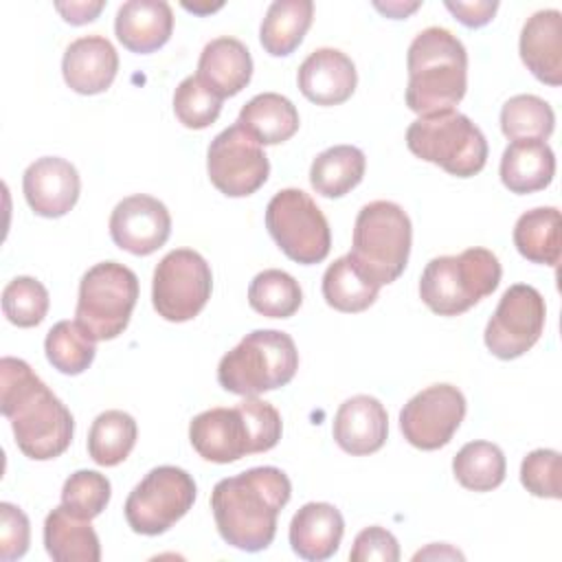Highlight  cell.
<instances>
[{
	"instance_id": "12",
	"label": "cell",
	"mask_w": 562,
	"mask_h": 562,
	"mask_svg": "<svg viewBox=\"0 0 562 562\" xmlns=\"http://www.w3.org/2000/svg\"><path fill=\"white\" fill-rule=\"evenodd\" d=\"M211 290L213 274L206 259L191 248H176L154 270L151 303L165 321L184 323L204 310Z\"/></svg>"
},
{
	"instance_id": "16",
	"label": "cell",
	"mask_w": 562,
	"mask_h": 562,
	"mask_svg": "<svg viewBox=\"0 0 562 562\" xmlns=\"http://www.w3.org/2000/svg\"><path fill=\"white\" fill-rule=\"evenodd\" d=\"M171 235V215L167 206L151 195L134 193L123 198L110 215L112 241L132 255L156 252Z\"/></svg>"
},
{
	"instance_id": "14",
	"label": "cell",
	"mask_w": 562,
	"mask_h": 562,
	"mask_svg": "<svg viewBox=\"0 0 562 562\" xmlns=\"http://www.w3.org/2000/svg\"><path fill=\"white\" fill-rule=\"evenodd\" d=\"M206 171L220 193L228 198H246L263 187L270 173V162L261 145L235 123L211 140Z\"/></svg>"
},
{
	"instance_id": "17",
	"label": "cell",
	"mask_w": 562,
	"mask_h": 562,
	"mask_svg": "<svg viewBox=\"0 0 562 562\" xmlns=\"http://www.w3.org/2000/svg\"><path fill=\"white\" fill-rule=\"evenodd\" d=\"M22 191L33 213L42 217H61L77 204L81 180L75 165L66 158L44 156L26 167Z\"/></svg>"
},
{
	"instance_id": "13",
	"label": "cell",
	"mask_w": 562,
	"mask_h": 562,
	"mask_svg": "<svg viewBox=\"0 0 562 562\" xmlns=\"http://www.w3.org/2000/svg\"><path fill=\"white\" fill-rule=\"evenodd\" d=\"M544 316V299L533 285H509L485 325V347L501 360L520 358L540 340Z\"/></svg>"
},
{
	"instance_id": "42",
	"label": "cell",
	"mask_w": 562,
	"mask_h": 562,
	"mask_svg": "<svg viewBox=\"0 0 562 562\" xmlns=\"http://www.w3.org/2000/svg\"><path fill=\"white\" fill-rule=\"evenodd\" d=\"M349 560L351 562H371V560L397 562L400 560L397 538L384 527H378V525L367 527L356 536L353 547L349 551Z\"/></svg>"
},
{
	"instance_id": "24",
	"label": "cell",
	"mask_w": 562,
	"mask_h": 562,
	"mask_svg": "<svg viewBox=\"0 0 562 562\" xmlns=\"http://www.w3.org/2000/svg\"><path fill=\"white\" fill-rule=\"evenodd\" d=\"M252 77V57L237 37L211 40L198 59V79L220 99L241 92Z\"/></svg>"
},
{
	"instance_id": "29",
	"label": "cell",
	"mask_w": 562,
	"mask_h": 562,
	"mask_svg": "<svg viewBox=\"0 0 562 562\" xmlns=\"http://www.w3.org/2000/svg\"><path fill=\"white\" fill-rule=\"evenodd\" d=\"M378 292L380 285L360 270L349 252L329 263L323 274V299L338 312H364L375 303Z\"/></svg>"
},
{
	"instance_id": "43",
	"label": "cell",
	"mask_w": 562,
	"mask_h": 562,
	"mask_svg": "<svg viewBox=\"0 0 562 562\" xmlns=\"http://www.w3.org/2000/svg\"><path fill=\"white\" fill-rule=\"evenodd\" d=\"M446 9L463 24V26H470V29H479V26H485L496 9H498V2L496 0H474V2H452L448 0L446 2Z\"/></svg>"
},
{
	"instance_id": "38",
	"label": "cell",
	"mask_w": 562,
	"mask_h": 562,
	"mask_svg": "<svg viewBox=\"0 0 562 562\" xmlns=\"http://www.w3.org/2000/svg\"><path fill=\"white\" fill-rule=\"evenodd\" d=\"M222 99L198 75L184 77L173 92V114L189 130H204L217 121Z\"/></svg>"
},
{
	"instance_id": "35",
	"label": "cell",
	"mask_w": 562,
	"mask_h": 562,
	"mask_svg": "<svg viewBox=\"0 0 562 562\" xmlns=\"http://www.w3.org/2000/svg\"><path fill=\"white\" fill-rule=\"evenodd\" d=\"M248 303L255 312L268 318H290L303 303L299 281L279 268H268L248 285Z\"/></svg>"
},
{
	"instance_id": "40",
	"label": "cell",
	"mask_w": 562,
	"mask_h": 562,
	"mask_svg": "<svg viewBox=\"0 0 562 562\" xmlns=\"http://www.w3.org/2000/svg\"><path fill=\"white\" fill-rule=\"evenodd\" d=\"M560 474L562 459L558 450L538 448L531 450L520 463V483L525 490L538 498H560Z\"/></svg>"
},
{
	"instance_id": "2",
	"label": "cell",
	"mask_w": 562,
	"mask_h": 562,
	"mask_svg": "<svg viewBox=\"0 0 562 562\" xmlns=\"http://www.w3.org/2000/svg\"><path fill=\"white\" fill-rule=\"evenodd\" d=\"M0 411L11 422L18 448L29 459H55L72 441L70 411L20 358L4 356L0 360Z\"/></svg>"
},
{
	"instance_id": "6",
	"label": "cell",
	"mask_w": 562,
	"mask_h": 562,
	"mask_svg": "<svg viewBox=\"0 0 562 562\" xmlns=\"http://www.w3.org/2000/svg\"><path fill=\"white\" fill-rule=\"evenodd\" d=\"M299 369V351L290 334L281 329H255L246 334L217 364V382L224 391L257 397L285 386Z\"/></svg>"
},
{
	"instance_id": "34",
	"label": "cell",
	"mask_w": 562,
	"mask_h": 562,
	"mask_svg": "<svg viewBox=\"0 0 562 562\" xmlns=\"http://www.w3.org/2000/svg\"><path fill=\"white\" fill-rule=\"evenodd\" d=\"M94 338L77 321L55 323L44 340V351L48 362L66 375L83 373L97 353Z\"/></svg>"
},
{
	"instance_id": "15",
	"label": "cell",
	"mask_w": 562,
	"mask_h": 562,
	"mask_svg": "<svg viewBox=\"0 0 562 562\" xmlns=\"http://www.w3.org/2000/svg\"><path fill=\"white\" fill-rule=\"evenodd\" d=\"M463 417V393L452 384H432L404 404L400 411V428L411 446L439 450L450 443Z\"/></svg>"
},
{
	"instance_id": "21",
	"label": "cell",
	"mask_w": 562,
	"mask_h": 562,
	"mask_svg": "<svg viewBox=\"0 0 562 562\" xmlns=\"http://www.w3.org/2000/svg\"><path fill=\"white\" fill-rule=\"evenodd\" d=\"M518 48L522 64L538 81L562 83V13L558 9H542L527 18Z\"/></svg>"
},
{
	"instance_id": "25",
	"label": "cell",
	"mask_w": 562,
	"mask_h": 562,
	"mask_svg": "<svg viewBox=\"0 0 562 562\" xmlns=\"http://www.w3.org/2000/svg\"><path fill=\"white\" fill-rule=\"evenodd\" d=\"M555 176V156L547 140H512L501 158V180L518 195L542 191Z\"/></svg>"
},
{
	"instance_id": "41",
	"label": "cell",
	"mask_w": 562,
	"mask_h": 562,
	"mask_svg": "<svg viewBox=\"0 0 562 562\" xmlns=\"http://www.w3.org/2000/svg\"><path fill=\"white\" fill-rule=\"evenodd\" d=\"M31 525L26 514L11 505L0 503V558L4 562L18 560L29 551Z\"/></svg>"
},
{
	"instance_id": "9",
	"label": "cell",
	"mask_w": 562,
	"mask_h": 562,
	"mask_svg": "<svg viewBox=\"0 0 562 562\" xmlns=\"http://www.w3.org/2000/svg\"><path fill=\"white\" fill-rule=\"evenodd\" d=\"M136 301V272L119 261H101L79 281L75 321L94 340H112L127 327Z\"/></svg>"
},
{
	"instance_id": "37",
	"label": "cell",
	"mask_w": 562,
	"mask_h": 562,
	"mask_svg": "<svg viewBox=\"0 0 562 562\" xmlns=\"http://www.w3.org/2000/svg\"><path fill=\"white\" fill-rule=\"evenodd\" d=\"M48 290L33 277H15L2 290V312L18 327H35L48 312Z\"/></svg>"
},
{
	"instance_id": "3",
	"label": "cell",
	"mask_w": 562,
	"mask_h": 562,
	"mask_svg": "<svg viewBox=\"0 0 562 562\" xmlns=\"http://www.w3.org/2000/svg\"><path fill=\"white\" fill-rule=\"evenodd\" d=\"M408 110L419 116L454 110L468 88V53L463 42L441 26L415 35L406 55Z\"/></svg>"
},
{
	"instance_id": "27",
	"label": "cell",
	"mask_w": 562,
	"mask_h": 562,
	"mask_svg": "<svg viewBox=\"0 0 562 562\" xmlns=\"http://www.w3.org/2000/svg\"><path fill=\"white\" fill-rule=\"evenodd\" d=\"M237 125H241L259 145H279L296 134L299 112L288 97L261 92L239 110Z\"/></svg>"
},
{
	"instance_id": "33",
	"label": "cell",
	"mask_w": 562,
	"mask_h": 562,
	"mask_svg": "<svg viewBox=\"0 0 562 562\" xmlns=\"http://www.w3.org/2000/svg\"><path fill=\"white\" fill-rule=\"evenodd\" d=\"M454 479L472 492H492L505 481L507 461L492 441H470L452 459Z\"/></svg>"
},
{
	"instance_id": "8",
	"label": "cell",
	"mask_w": 562,
	"mask_h": 562,
	"mask_svg": "<svg viewBox=\"0 0 562 562\" xmlns=\"http://www.w3.org/2000/svg\"><path fill=\"white\" fill-rule=\"evenodd\" d=\"M408 149L457 178L476 176L487 162V140L479 125L457 110L419 116L406 130Z\"/></svg>"
},
{
	"instance_id": "11",
	"label": "cell",
	"mask_w": 562,
	"mask_h": 562,
	"mask_svg": "<svg viewBox=\"0 0 562 562\" xmlns=\"http://www.w3.org/2000/svg\"><path fill=\"white\" fill-rule=\"evenodd\" d=\"M195 492V481L187 470L158 465L130 492L123 507L125 520L136 533H165L193 507Z\"/></svg>"
},
{
	"instance_id": "26",
	"label": "cell",
	"mask_w": 562,
	"mask_h": 562,
	"mask_svg": "<svg viewBox=\"0 0 562 562\" xmlns=\"http://www.w3.org/2000/svg\"><path fill=\"white\" fill-rule=\"evenodd\" d=\"M44 547L55 562H99L101 544L90 520L75 516L64 505L44 520Z\"/></svg>"
},
{
	"instance_id": "18",
	"label": "cell",
	"mask_w": 562,
	"mask_h": 562,
	"mask_svg": "<svg viewBox=\"0 0 562 562\" xmlns=\"http://www.w3.org/2000/svg\"><path fill=\"white\" fill-rule=\"evenodd\" d=\"M299 90L316 105H340L345 103L358 83V72L342 50L316 48L299 66Z\"/></svg>"
},
{
	"instance_id": "36",
	"label": "cell",
	"mask_w": 562,
	"mask_h": 562,
	"mask_svg": "<svg viewBox=\"0 0 562 562\" xmlns=\"http://www.w3.org/2000/svg\"><path fill=\"white\" fill-rule=\"evenodd\" d=\"M553 108L536 94H516L507 99L501 110V130L509 140H547L553 134Z\"/></svg>"
},
{
	"instance_id": "28",
	"label": "cell",
	"mask_w": 562,
	"mask_h": 562,
	"mask_svg": "<svg viewBox=\"0 0 562 562\" xmlns=\"http://www.w3.org/2000/svg\"><path fill=\"white\" fill-rule=\"evenodd\" d=\"M312 0H277L268 7L259 29V42L272 57H285L299 48L312 26Z\"/></svg>"
},
{
	"instance_id": "30",
	"label": "cell",
	"mask_w": 562,
	"mask_h": 562,
	"mask_svg": "<svg viewBox=\"0 0 562 562\" xmlns=\"http://www.w3.org/2000/svg\"><path fill=\"white\" fill-rule=\"evenodd\" d=\"M367 169L362 149L353 145H334L321 151L310 167V184L323 198H342L360 184Z\"/></svg>"
},
{
	"instance_id": "1",
	"label": "cell",
	"mask_w": 562,
	"mask_h": 562,
	"mask_svg": "<svg viewBox=\"0 0 562 562\" xmlns=\"http://www.w3.org/2000/svg\"><path fill=\"white\" fill-rule=\"evenodd\" d=\"M292 496L288 474L274 465L226 476L211 492V509L222 540L255 553L272 544L277 518Z\"/></svg>"
},
{
	"instance_id": "7",
	"label": "cell",
	"mask_w": 562,
	"mask_h": 562,
	"mask_svg": "<svg viewBox=\"0 0 562 562\" xmlns=\"http://www.w3.org/2000/svg\"><path fill=\"white\" fill-rule=\"evenodd\" d=\"M413 226L406 211L389 200H375L358 211L351 257L380 288L393 283L406 268Z\"/></svg>"
},
{
	"instance_id": "4",
	"label": "cell",
	"mask_w": 562,
	"mask_h": 562,
	"mask_svg": "<svg viewBox=\"0 0 562 562\" xmlns=\"http://www.w3.org/2000/svg\"><path fill=\"white\" fill-rule=\"evenodd\" d=\"M279 411L259 397H246L233 408L215 406L189 424L193 450L211 463H233L246 454L272 450L281 439Z\"/></svg>"
},
{
	"instance_id": "39",
	"label": "cell",
	"mask_w": 562,
	"mask_h": 562,
	"mask_svg": "<svg viewBox=\"0 0 562 562\" xmlns=\"http://www.w3.org/2000/svg\"><path fill=\"white\" fill-rule=\"evenodd\" d=\"M110 481L97 470L72 472L61 487V505L79 518H97L110 503Z\"/></svg>"
},
{
	"instance_id": "31",
	"label": "cell",
	"mask_w": 562,
	"mask_h": 562,
	"mask_svg": "<svg viewBox=\"0 0 562 562\" xmlns=\"http://www.w3.org/2000/svg\"><path fill=\"white\" fill-rule=\"evenodd\" d=\"M514 246L527 261L555 268L560 261V211L555 206L525 211L514 226Z\"/></svg>"
},
{
	"instance_id": "19",
	"label": "cell",
	"mask_w": 562,
	"mask_h": 562,
	"mask_svg": "<svg viewBox=\"0 0 562 562\" xmlns=\"http://www.w3.org/2000/svg\"><path fill=\"white\" fill-rule=\"evenodd\" d=\"M334 441L353 457L378 452L389 435V415L373 395H353L345 400L334 417Z\"/></svg>"
},
{
	"instance_id": "10",
	"label": "cell",
	"mask_w": 562,
	"mask_h": 562,
	"mask_svg": "<svg viewBox=\"0 0 562 562\" xmlns=\"http://www.w3.org/2000/svg\"><path fill=\"white\" fill-rule=\"evenodd\" d=\"M266 228L296 263H321L331 250V231L316 202L301 189H281L266 206Z\"/></svg>"
},
{
	"instance_id": "20",
	"label": "cell",
	"mask_w": 562,
	"mask_h": 562,
	"mask_svg": "<svg viewBox=\"0 0 562 562\" xmlns=\"http://www.w3.org/2000/svg\"><path fill=\"white\" fill-rule=\"evenodd\" d=\"M119 70V55L103 35H86L68 44L61 59V75L70 90L79 94L105 92Z\"/></svg>"
},
{
	"instance_id": "32",
	"label": "cell",
	"mask_w": 562,
	"mask_h": 562,
	"mask_svg": "<svg viewBox=\"0 0 562 562\" xmlns=\"http://www.w3.org/2000/svg\"><path fill=\"white\" fill-rule=\"evenodd\" d=\"M136 422L125 411H105L94 417L88 432V454L97 465L114 468L123 463L136 443Z\"/></svg>"
},
{
	"instance_id": "45",
	"label": "cell",
	"mask_w": 562,
	"mask_h": 562,
	"mask_svg": "<svg viewBox=\"0 0 562 562\" xmlns=\"http://www.w3.org/2000/svg\"><path fill=\"white\" fill-rule=\"evenodd\" d=\"M419 7V2H413V4H400V2H395V4H386V7H382L380 2H375V9H380V11H384L386 15H391V18H395V20H400V18H406L411 11H415Z\"/></svg>"
},
{
	"instance_id": "23",
	"label": "cell",
	"mask_w": 562,
	"mask_h": 562,
	"mask_svg": "<svg viewBox=\"0 0 562 562\" xmlns=\"http://www.w3.org/2000/svg\"><path fill=\"white\" fill-rule=\"evenodd\" d=\"M345 520L331 503H305L290 520L292 551L310 562L331 558L342 540Z\"/></svg>"
},
{
	"instance_id": "5",
	"label": "cell",
	"mask_w": 562,
	"mask_h": 562,
	"mask_svg": "<svg viewBox=\"0 0 562 562\" xmlns=\"http://www.w3.org/2000/svg\"><path fill=\"white\" fill-rule=\"evenodd\" d=\"M498 257L487 248H468L441 255L426 263L419 277V296L439 316H459L490 296L501 283Z\"/></svg>"
},
{
	"instance_id": "22",
	"label": "cell",
	"mask_w": 562,
	"mask_h": 562,
	"mask_svg": "<svg viewBox=\"0 0 562 562\" xmlns=\"http://www.w3.org/2000/svg\"><path fill=\"white\" fill-rule=\"evenodd\" d=\"M173 31V11L165 0H127L114 18L116 40L132 53L147 55L165 46Z\"/></svg>"
},
{
	"instance_id": "44",
	"label": "cell",
	"mask_w": 562,
	"mask_h": 562,
	"mask_svg": "<svg viewBox=\"0 0 562 562\" xmlns=\"http://www.w3.org/2000/svg\"><path fill=\"white\" fill-rule=\"evenodd\" d=\"M105 7V2H57L55 9L64 15L66 22L79 26V24H88L92 20H97V15L101 13V9Z\"/></svg>"
}]
</instances>
